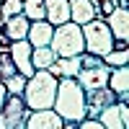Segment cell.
<instances>
[{"instance_id": "obj_11", "label": "cell", "mask_w": 129, "mask_h": 129, "mask_svg": "<svg viewBox=\"0 0 129 129\" xmlns=\"http://www.w3.org/2000/svg\"><path fill=\"white\" fill-rule=\"evenodd\" d=\"M52 31H54V26H52L47 18H41V21H31L26 39L31 41V47H49V41H52Z\"/></svg>"}, {"instance_id": "obj_19", "label": "cell", "mask_w": 129, "mask_h": 129, "mask_svg": "<svg viewBox=\"0 0 129 129\" xmlns=\"http://www.w3.org/2000/svg\"><path fill=\"white\" fill-rule=\"evenodd\" d=\"M26 75H21V72H13L10 78H3V83H5V90L8 93H13V95H21L23 93V88H26Z\"/></svg>"}, {"instance_id": "obj_16", "label": "cell", "mask_w": 129, "mask_h": 129, "mask_svg": "<svg viewBox=\"0 0 129 129\" xmlns=\"http://www.w3.org/2000/svg\"><path fill=\"white\" fill-rule=\"evenodd\" d=\"M54 49L52 47H34L31 49V64H34V70H47L52 62H54Z\"/></svg>"}, {"instance_id": "obj_4", "label": "cell", "mask_w": 129, "mask_h": 129, "mask_svg": "<svg viewBox=\"0 0 129 129\" xmlns=\"http://www.w3.org/2000/svg\"><path fill=\"white\" fill-rule=\"evenodd\" d=\"M80 31H83V41H85V52H88V54L103 57L106 52L114 49V34H111V28L106 26L103 18H93L88 23H83Z\"/></svg>"}, {"instance_id": "obj_7", "label": "cell", "mask_w": 129, "mask_h": 129, "mask_svg": "<svg viewBox=\"0 0 129 129\" xmlns=\"http://www.w3.org/2000/svg\"><path fill=\"white\" fill-rule=\"evenodd\" d=\"M64 119L54 109H34L26 116V129H62Z\"/></svg>"}, {"instance_id": "obj_6", "label": "cell", "mask_w": 129, "mask_h": 129, "mask_svg": "<svg viewBox=\"0 0 129 129\" xmlns=\"http://www.w3.org/2000/svg\"><path fill=\"white\" fill-rule=\"evenodd\" d=\"M31 41L28 39H16V41H10V49H8V54L10 59H13L16 64V72L21 75H26V78H31L34 75V64H31Z\"/></svg>"}, {"instance_id": "obj_3", "label": "cell", "mask_w": 129, "mask_h": 129, "mask_svg": "<svg viewBox=\"0 0 129 129\" xmlns=\"http://www.w3.org/2000/svg\"><path fill=\"white\" fill-rule=\"evenodd\" d=\"M49 47L54 49L57 57H78V54H83V52H85V41H83V31H80V26L72 23V21L54 26Z\"/></svg>"}, {"instance_id": "obj_13", "label": "cell", "mask_w": 129, "mask_h": 129, "mask_svg": "<svg viewBox=\"0 0 129 129\" xmlns=\"http://www.w3.org/2000/svg\"><path fill=\"white\" fill-rule=\"evenodd\" d=\"M54 78H75L80 72V54L78 57H54V62L47 67Z\"/></svg>"}, {"instance_id": "obj_15", "label": "cell", "mask_w": 129, "mask_h": 129, "mask_svg": "<svg viewBox=\"0 0 129 129\" xmlns=\"http://www.w3.org/2000/svg\"><path fill=\"white\" fill-rule=\"evenodd\" d=\"M95 119L103 124V129H124V124H121V114H119V101L106 103L103 109L95 114Z\"/></svg>"}, {"instance_id": "obj_12", "label": "cell", "mask_w": 129, "mask_h": 129, "mask_svg": "<svg viewBox=\"0 0 129 129\" xmlns=\"http://www.w3.org/2000/svg\"><path fill=\"white\" fill-rule=\"evenodd\" d=\"M44 18L52 26L70 21V0H44Z\"/></svg>"}, {"instance_id": "obj_22", "label": "cell", "mask_w": 129, "mask_h": 129, "mask_svg": "<svg viewBox=\"0 0 129 129\" xmlns=\"http://www.w3.org/2000/svg\"><path fill=\"white\" fill-rule=\"evenodd\" d=\"M5 95H8V90H5V83H3V78H0V109H3V103H5Z\"/></svg>"}, {"instance_id": "obj_8", "label": "cell", "mask_w": 129, "mask_h": 129, "mask_svg": "<svg viewBox=\"0 0 129 129\" xmlns=\"http://www.w3.org/2000/svg\"><path fill=\"white\" fill-rule=\"evenodd\" d=\"M103 21H106V26L111 28L114 39H126L129 36V8L116 5L109 16H103Z\"/></svg>"}, {"instance_id": "obj_9", "label": "cell", "mask_w": 129, "mask_h": 129, "mask_svg": "<svg viewBox=\"0 0 129 129\" xmlns=\"http://www.w3.org/2000/svg\"><path fill=\"white\" fill-rule=\"evenodd\" d=\"M106 85L116 93V101H129V70H126V64L111 67Z\"/></svg>"}, {"instance_id": "obj_18", "label": "cell", "mask_w": 129, "mask_h": 129, "mask_svg": "<svg viewBox=\"0 0 129 129\" xmlns=\"http://www.w3.org/2000/svg\"><path fill=\"white\" fill-rule=\"evenodd\" d=\"M109 67H119V64H129V52L121 49V47H114L111 52H106V54L101 57Z\"/></svg>"}, {"instance_id": "obj_21", "label": "cell", "mask_w": 129, "mask_h": 129, "mask_svg": "<svg viewBox=\"0 0 129 129\" xmlns=\"http://www.w3.org/2000/svg\"><path fill=\"white\" fill-rule=\"evenodd\" d=\"M119 114H121V124L124 129L129 126V111H126V101H119Z\"/></svg>"}, {"instance_id": "obj_10", "label": "cell", "mask_w": 129, "mask_h": 129, "mask_svg": "<svg viewBox=\"0 0 129 129\" xmlns=\"http://www.w3.org/2000/svg\"><path fill=\"white\" fill-rule=\"evenodd\" d=\"M93 18H101L98 5H93L90 0H70V21L72 23L83 26V23H88Z\"/></svg>"}, {"instance_id": "obj_14", "label": "cell", "mask_w": 129, "mask_h": 129, "mask_svg": "<svg viewBox=\"0 0 129 129\" xmlns=\"http://www.w3.org/2000/svg\"><path fill=\"white\" fill-rule=\"evenodd\" d=\"M28 26H31V21H28L23 13H18V16L5 18V23H3V34H5L10 41H16V39H26Z\"/></svg>"}, {"instance_id": "obj_2", "label": "cell", "mask_w": 129, "mask_h": 129, "mask_svg": "<svg viewBox=\"0 0 129 129\" xmlns=\"http://www.w3.org/2000/svg\"><path fill=\"white\" fill-rule=\"evenodd\" d=\"M57 83L59 78H54L49 70H34V75L26 80V88H23V101L31 111L34 109H52L54 103V95H57Z\"/></svg>"}, {"instance_id": "obj_1", "label": "cell", "mask_w": 129, "mask_h": 129, "mask_svg": "<svg viewBox=\"0 0 129 129\" xmlns=\"http://www.w3.org/2000/svg\"><path fill=\"white\" fill-rule=\"evenodd\" d=\"M54 109L64 121H75L78 124L85 116V90L75 78H59L57 83V95H54Z\"/></svg>"}, {"instance_id": "obj_17", "label": "cell", "mask_w": 129, "mask_h": 129, "mask_svg": "<svg viewBox=\"0 0 129 129\" xmlns=\"http://www.w3.org/2000/svg\"><path fill=\"white\" fill-rule=\"evenodd\" d=\"M28 21H41L44 18V0H23V8H21Z\"/></svg>"}, {"instance_id": "obj_24", "label": "cell", "mask_w": 129, "mask_h": 129, "mask_svg": "<svg viewBox=\"0 0 129 129\" xmlns=\"http://www.w3.org/2000/svg\"><path fill=\"white\" fill-rule=\"evenodd\" d=\"M0 3H3V0H0Z\"/></svg>"}, {"instance_id": "obj_23", "label": "cell", "mask_w": 129, "mask_h": 129, "mask_svg": "<svg viewBox=\"0 0 129 129\" xmlns=\"http://www.w3.org/2000/svg\"><path fill=\"white\" fill-rule=\"evenodd\" d=\"M3 23H5V18H3V16H0V31H3Z\"/></svg>"}, {"instance_id": "obj_20", "label": "cell", "mask_w": 129, "mask_h": 129, "mask_svg": "<svg viewBox=\"0 0 129 129\" xmlns=\"http://www.w3.org/2000/svg\"><path fill=\"white\" fill-rule=\"evenodd\" d=\"M21 8H23V0H3V3H0V16H3V18L18 16Z\"/></svg>"}, {"instance_id": "obj_5", "label": "cell", "mask_w": 129, "mask_h": 129, "mask_svg": "<svg viewBox=\"0 0 129 129\" xmlns=\"http://www.w3.org/2000/svg\"><path fill=\"white\" fill-rule=\"evenodd\" d=\"M28 106L23 101V95H5V103L0 109V129H26V116H28Z\"/></svg>"}]
</instances>
